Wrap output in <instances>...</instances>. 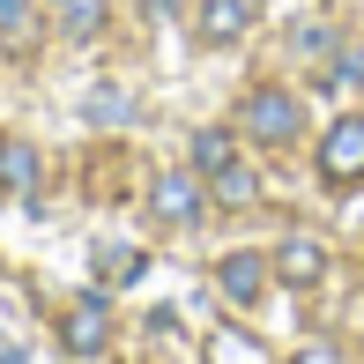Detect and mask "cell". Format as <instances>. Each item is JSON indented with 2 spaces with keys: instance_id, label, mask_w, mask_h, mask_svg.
Returning a JSON list of instances; mask_svg holds the SVG:
<instances>
[{
  "instance_id": "1",
  "label": "cell",
  "mask_w": 364,
  "mask_h": 364,
  "mask_svg": "<svg viewBox=\"0 0 364 364\" xmlns=\"http://www.w3.org/2000/svg\"><path fill=\"white\" fill-rule=\"evenodd\" d=\"M238 127H245L260 149H290L297 134H305V105H297L290 90H275V82H260V90H245Z\"/></svg>"
},
{
  "instance_id": "2",
  "label": "cell",
  "mask_w": 364,
  "mask_h": 364,
  "mask_svg": "<svg viewBox=\"0 0 364 364\" xmlns=\"http://www.w3.org/2000/svg\"><path fill=\"white\" fill-rule=\"evenodd\" d=\"M320 178L327 186H364V112H342L335 127L320 134Z\"/></svg>"
},
{
  "instance_id": "3",
  "label": "cell",
  "mask_w": 364,
  "mask_h": 364,
  "mask_svg": "<svg viewBox=\"0 0 364 364\" xmlns=\"http://www.w3.org/2000/svg\"><path fill=\"white\" fill-rule=\"evenodd\" d=\"M149 208H156V223H171V230L201 223V208H208L201 171H156V186H149Z\"/></svg>"
},
{
  "instance_id": "4",
  "label": "cell",
  "mask_w": 364,
  "mask_h": 364,
  "mask_svg": "<svg viewBox=\"0 0 364 364\" xmlns=\"http://www.w3.org/2000/svg\"><path fill=\"white\" fill-rule=\"evenodd\" d=\"M275 283H283V290H312V283H327V245L312 238V230H297V238L275 245Z\"/></svg>"
},
{
  "instance_id": "5",
  "label": "cell",
  "mask_w": 364,
  "mask_h": 364,
  "mask_svg": "<svg viewBox=\"0 0 364 364\" xmlns=\"http://www.w3.org/2000/svg\"><path fill=\"white\" fill-rule=\"evenodd\" d=\"M105 335H112V312H105V297H75L68 312H60V342H68V357H97L105 350Z\"/></svg>"
},
{
  "instance_id": "6",
  "label": "cell",
  "mask_w": 364,
  "mask_h": 364,
  "mask_svg": "<svg viewBox=\"0 0 364 364\" xmlns=\"http://www.w3.org/2000/svg\"><path fill=\"white\" fill-rule=\"evenodd\" d=\"M216 283H223L230 305H260V297H268V283H275V260H268V253H223Z\"/></svg>"
},
{
  "instance_id": "7",
  "label": "cell",
  "mask_w": 364,
  "mask_h": 364,
  "mask_svg": "<svg viewBox=\"0 0 364 364\" xmlns=\"http://www.w3.org/2000/svg\"><path fill=\"white\" fill-rule=\"evenodd\" d=\"M193 30H201V45H238L253 30V0H201Z\"/></svg>"
},
{
  "instance_id": "8",
  "label": "cell",
  "mask_w": 364,
  "mask_h": 364,
  "mask_svg": "<svg viewBox=\"0 0 364 364\" xmlns=\"http://www.w3.org/2000/svg\"><path fill=\"white\" fill-rule=\"evenodd\" d=\"M105 0H53V23H60V38H68V45H90L97 38V30H105Z\"/></svg>"
},
{
  "instance_id": "9",
  "label": "cell",
  "mask_w": 364,
  "mask_h": 364,
  "mask_svg": "<svg viewBox=\"0 0 364 364\" xmlns=\"http://www.w3.org/2000/svg\"><path fill=\"white\" fill-rule=\"evenodd\" d=\"M208 193H216L223 208H253V201H260V171H253V164H238V156H230L223 171H208Z\"/></svg>"
},
{
  "instance_id": "10",
  "label": "cell",
  "mask_w": 364,
  "mask_h": 364,
  "mask_svg": "<svg viewBox=\"0 0 364 364\" xmlns=\"http://www.w3.org/2000/svg\"><path fill=\"white\" fill-rule=\"evenodd\" d=\"M38 186V149H30L23 134L0 141V193H30Z\"/></svg>"
},
{
  "instance_id": "11",
  "label": "cell",
  "mask_w": 364,
  "mask_h": 364,
  "mask_svg": "<svg viewBox=\"0 0 364 364\" xmlns=\"http://www.w3.org/2000/svg\"><path fill=\"white\" fill-rule=\"evenodd\" d=\"M230 156H238V141H230L223 127H201V134H193V171H201V178H208V171H223Z\"/></svg>"
},
{
  "instance_id": "12",
  "label": "cell",
  "mask_w": 364,
  "mask_h": 364,
  "mask_svg": "<svg viewBox=\"0 0 364 364\" xmlns=\"http://www.w3.org/2000/svg\"><path fill=\"white\" fill-rule=\"evenodd\" d=\"M141 268H149V260L134 253V245H97V275H105V283H134Z\"/></svg>"
},
{
  "instance_id": "13",
  "label": "cell",
  "mask_w": 364,
  "mask_h": 364,
  "mask_svg": "<svg viewBox=\"0 0 364 364\" xmlns=\"http://www.w3.org/2000/svg\"><path fill=\"white\" fill-rule=\"evenodd\" d=\"M30 23H38V8H30V0H0V38H8V45H23Z\"/></svg>"
},
{
  "instance_id": "14",
  "label": "cell",
  "mask_w": 364,
  "mask_h": 364,
  "mask_svg": "<svg viewBox=\"0 0 364 364\" xmlns=\"http://www.w3.org/2000/svg\"><path fill=\"white\" fill-rule=\"evenodd\" d=\"M90 119H127V97L119 90H97L90 97Z\"/></svg>"
},
{
  "instance_id": "15",
  "label": "cell",
  "mask_w": 364,
  "mask_h": 364,
  "mask_svg": "<svg viewBox=\"0 0 364 364\" xmlns=\"http://www.w3.org/2000/svg\"><path fill=\"white\" fill-rule=\"evenodd\" d=\"M297 53H305V60H327V53H335V38H327V30H297Z\"/></svg>"
},
{
  "instance_id": "16",
  "label": "cell",
  "mask_w": 364,
  "mask_h": 364,
  "mask_svg": "<svg viewBox=\"0 0 364 364\" xmlns=\"http://www.w3.org/2000/svg\"><path fill=\"white\" fill-rule=\"evenodd\" d=\"M290 364H342V350H335V342H305Z\"/></svg>"
},
{
  "instance_id": "17",
  "label": "cell",
  "mask_w": 364,
  "mask_h": 364,
  "mask_svg": "<svg viewBox=\"0 0 364 364\" xmlns=\"http://www.w3.org/2000/svg\"><path fill=\"white\" fill-rule=\"evenodd\" d=\"M0 364H23V350H8V342H0Z\"/></svg>"
}]
</instances>
